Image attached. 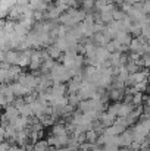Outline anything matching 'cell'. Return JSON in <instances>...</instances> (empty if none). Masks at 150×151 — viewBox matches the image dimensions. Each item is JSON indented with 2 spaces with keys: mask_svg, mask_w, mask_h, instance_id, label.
Here are the masks:
<instances>
[{
  "mask_svg": "<svg viewBox=\"0 0 150 151\" xmlns=\"http://www.w3.org/2000/svg\"><path fill=\"white\" fill-rule=\"evenodd\" d=\"M18 116H19V111L16 110V107H15V106H6L3 117H4L7 122H12V120H13L15 117H18Z\"/></svg>",
  "mask_w": 150,
  "mask_h": 151,
  "instance_id": "1",
  "label": "cell"
},
{
  "mask_svg": "<svg viewBox=\"0 0 150 151\" xmlns=\"http://www.w3.org/2000/svg\"><path fill=\"white\" fill-rule=\"evenodd\" d=\"M33 150L34 151H54V148L50 147L49 144H47V141H44V139H38V141L34 142Z\"/></svg>",
  "mask_w": 150,
  "mask_h": 151,
  "instance_id": "2",
  "label": "cell"
},
{
  "mask_svg": "<svg viewBox=\"0 0 150 151\" xmlns=\"http://www.w3.org/2000/svg\"><path fill=\"white\" fill-rule=\"evenodd\" d=\"M51 135H53V137H62V135H68V134H66V126H65L63 123L53 125V128H51Z\"/></svg>",
  "mask_w": 150,
  "mask_h": 151,
  "instance_id": "3",
  "label": "cell"
},
{
  "mask_svg": "<svg viewBox=\"0 0 150 151\" xmlns=\"http://www.w3.org/2000/svg\"><path fill=\"white\" fill-rule=\"evenodd\" d=\"M3 139H4V129L0 126V142H1Z\"/></svg>",
  "mask_w": 150,
  "mask_h": 151,
  "instance_id": "4",
  "label": "cell"
},
{
  "mask_svg": "<svg viewBox=\"0 0 150 151\" xmlns=\"http://www.w3.org/2000/svg\"><path fill=\"white\" fill-rule=\"evenodd\" d=\"M54 151H71V150H69L68 147H63V148H56Z\"/></svg>",
  "mask_w": 150,
  "mask_h": 151,
  "instance_id": "5",
  "label": "cell"
},
{
  "mask_svg": "<svg viewBox=\"0 0 150 151\" xmlns=\"http://www.w3.org/2000/svg\"><path fill=\"white\" fill-rule=\"evenodd\" d=\"M138 151H149V150H138Z\"/></svg>",
  "mask_w": 150,
  "mask_h": 151,
  "instance_id": "6",
  "label": "cell"
}]
</instances>
